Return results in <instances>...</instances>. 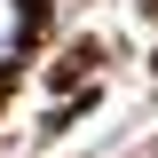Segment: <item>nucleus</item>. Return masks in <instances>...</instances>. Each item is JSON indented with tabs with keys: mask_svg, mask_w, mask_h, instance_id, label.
Segmentation results:
<instances>
[{
	"mask_svg": "<svg viewBox=\"0 0 158 158\" xmlns=\"http://www.w3.org/2000/svg\"><path fill=\"white\" fill-rule=\"evenodd\" d=\"M16 40H24V8H16V0H0V63L16 56Z\"/></svg>",
	"mask_w": 158,
	"mask_h": 158,
	"instance_id": "1",
	"label": "nucleus"
}]
</instances>
